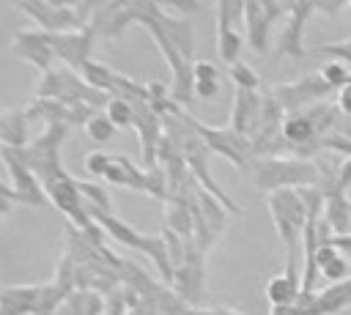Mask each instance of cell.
I'll return each instance as SVG.
<instances>
[{"instance_id":"6da1fadb","label":"cell","mask_w":351,"mask_h":315,"mask_svg":"<svg viewBox=\"0 0 351 315\" xmlns=\"http://www.w3.org/2000/svg\"><path fill=\"white\" fill-rule=\"evenodd\" d=\"M351 304V279H346L343 285L337 288H329L326 293L315 296V301L310 304H302V315H324V312H335L337 307H346Z\"/></svg>"},{"instance_id":"7a4b0ae2","label":"cell","mask_w":351,"mask_h":315,"mask_svg":"<svg viewBox=\"0 0 351 315\" xmlns=\"http://www.w3.org/2000/svg\"><path fill=\"white\" fill-rule=\"evenodd\" d=\"M266 296H269V299H271V304H277V307L291 304V301H293V296H296V279H293V274L271 279V282L266 285Z\"/></svg>"},{"instance_id":"3957f363","label":"cell","mask_w":351,"mask_h":315,"mask_svg":"<svg viewBox=\"0 0 351 315\" xmlns=\"http://www.w3.org/2000/svg\"><path fill=\"white\" fill-rule=\"evenodd\" d=\"M310 134H313V123L304 121V118H291V121L285 123V137H288V140L304 142Z\"/></svg>"},{"instance_id":"277c9868","label":"cell","mask_w":351,"mask_h":315,"mask_svg":"<svg viewBox=\"0 0 351 315\" xmlns=\"http://www.w3.org/2000/svg\"><path fill=\"white\" fill-rule=\"evenodd\" d=\"M88 134H90L93 140H107V137L112 134V123H110L107 118H93V121L88 123Z\"/></svg>"},{"instance_id":"5b68a950","label":"cell","mask_w":351,"mask_h":315,"mask_svg":"<svg viewBox=\"0 0 351 315\" xmlns=\"http://www.w3.org/2000/svg\"><path fill=\"white\" fill-rule=\"evenodd\" d=\"M324 79L329 85H340V82H348V74L337 63H329V66H324Z\"/></svg>"},{"instance_id":"8992f818","label":"cell","mask_w":351,"mask_h":315,"mask_svg":"<svg viewBox=\"0 0 351 315\" xmlns=\"http://www.w3.org/2000/svg\"><path fill=\"white\" fill-rule=\"evenodd\" d=\"M110 118H112L115 123H126V121H129V107H126L123 101H112V104H110Z\"/></svg>"},{"instance_id":"52a82bcc","label":"cell","mask_w":351,"mask_h":315,"mask_svg":"<svg viewBox=\"0 0 351 315\" xmlns=\"http://www.w3.org/2000/svg\"><path fill=\"white\" fill-rule=\"evenodd\" d=\"M233 74L239 77V82H241V85H247V88H252V85H255V74H252L250 68H244V66H233Z\"/></svg>"},{"instance_id":"ba28073f","label":"cell","mask_w":351,"mask_h":315,"mask_svg":"<svg viewBox=\"0 0 351 315\" xmlns=\"http://www.w3.org/2000/svg\"><path fill=\"white\" fill-rule=\"evenodd\" d=\"M195 74H197V79H214V66L197 63V66H195Z\"/></svg>"},{"instance_id":"9c48e42d","label":"cell","mask_w":351,"mask_h":315,"mask_svg":"<svg viewBox=\"0 0 351 315\" xmlns=\"http://www.w3.org/2000/svg\"><path fill=\"white\" fill-rule=\"evenodd\" d=\"M217 90V82L214 79H197V93L200 96H211Z\"/></svg>"},{"instance_id":"30bf717a","label":"cell","mask_w":351,"mask_h":315,"mask_svg":"<svg viewBox=\"0 0 351 315\" xmlns=\"http://www.w3.org/2000/svg\"><path fill=\"white\" fill-rule=\"evenodd\" d=\"M340 107H343L346 112H351V82H346V88H343V93H340Z\"/></svg>"},{"instance_id":"8fae6325","label":"cell","mask_w":351,"mask_h":315,"mask_svg":"<svg viewBox=\"0 0 351 315\" xmlns=\"http://www.w3.org/2000/svg\"><path fill=\"white\" fill-rule=\"evenodd\" d=\"M329 52H343V55H351V44H343V47H329ZM351 60V58H348Z\"/></svg>"}]
</instances>
